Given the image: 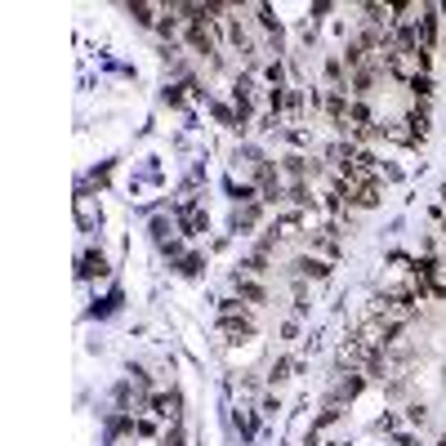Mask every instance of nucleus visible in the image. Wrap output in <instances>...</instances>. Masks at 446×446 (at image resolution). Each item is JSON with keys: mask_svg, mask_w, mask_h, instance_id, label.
Segmentation results:
<instances>
[{"mask_svg": "<svg viewBox=\"0 0 446 446\" xmlns=\"http://www.w3.org/2000/svg\"><path fill=\"white\" fill-rule=\"evenodd\" d=\"M237 290H241V299H250V304H263V299H268V294H263V286H255L250 277H241V272H237Z\"/></svg>", "mask_w": 446, "mask_h": 446, "instance_id": "obj_3", "label": "nucleus"}, {"mask_svg": "<svg viewBox=\"0 0 446 446\" xmlns=\"http://www.w3.org/2000/svg\"><path fill=\"white\" fill-rule=\"evenodd\" d=\"M219 326H223V335H233V339H250L255 335V322L245 317V312H237V299L219 304Z\"/></svg>", "mask_w": 446, "mask_h": 446, "instance_id": "obj_1", "label": "nucleus"}, {"mask_svg": "<svg viewBox=\"0 0 446 446\" xmlns=\"http://www.w3.org/2000/svg\"><path fill=\"white\" fill-rule=\"evenodd\" d=\"M80 277H90V282H94V277H107V255L103 250H98V255L90 250L85 259H80Z\"/></svg>", "mask_w": 446, "mask_h": 446, "instance_id": "obj_2", "label": "nucleus"}, {"mask_svg": "<svg viewBox=\"0 0 446 446\" xmlns=\"http://www.w3.org/2000/svg\"><path fill=\"white\" fill-rule=\"evenodd\" d=\"M442 201H446V188H442Z\"/></svg>", "mask_w": 446, "mask_h": 446, "instance_id": "obj_5", "label": "nucleus"}, {"mask_svg": "<svg viewBox=\"0 0 446 446\" xmlns=\"http://www.w3.org/2000/svg\"><path fill=\"white\" fill-rule=\"evenodd\" d=\"M442 446H446V437H442Z\"/></svg>", "mask_w": 446, "mask_h": 446, "instance_id": "obj_6", "label": "nucleus"}, {"mask_svg": "<svg viewBox=\"0 0 446 446\" xmlns=\"http://www.w3.org/2000/svg\"><path fill=\"white\" fill-rule=\"evenodd\" d=\"M161 446H184V428H179V424H170V433L161 437Z\"/></svg>", "mask_w": 446, "mask_h": 446, "instance_id": "obj_4", "label": "nucleus"}]
</instances>
